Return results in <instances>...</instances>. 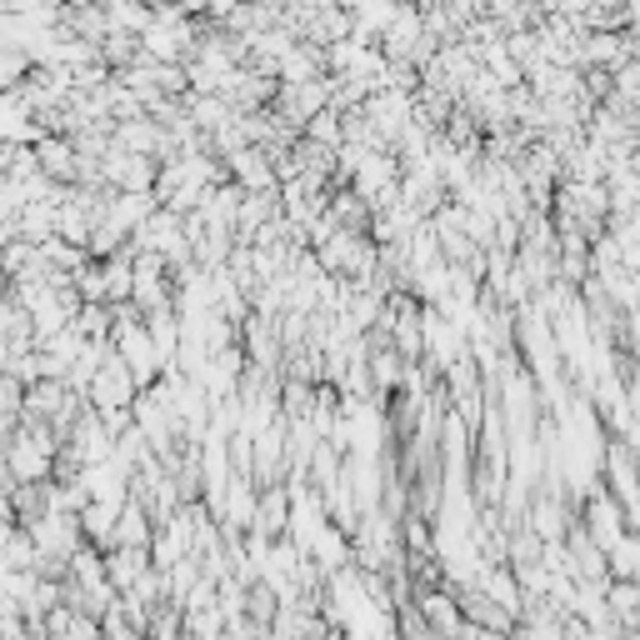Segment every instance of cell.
Listing matches in <instances>:
<instances>
[{"label":"cell","instance_id":"2","mask_svg":"<svg viewBox=\"0 0 640 640\" xmlns=\"http://www.w3.org/2000/svg\"><path fill=\"white\" fill-rule=\"evenodd\" d=\"M630 60V41L620 31H585L581 35V66L591 70H616Z\"/></svg>","mask_w":640,"mask_h":640},{"label":"cell","instance_id":"5","mask_svg":"<svg viewBox=\"0 0 640 640\" xmlns=\"http://www.w3.org/2000/svg\"><path fill=\"white\" fill-rule=\"evenodd\" d=\"M626 41H630V60H640V25H630Z\"/></svg>","mask_w":640,"mask_h":640},{"label":"cell","instance_id":"1","mask_svg":"<svg viewBox=\"0 0 640 640\" xmlns=\"http://www.w3.org/2000/svg\"><path fill=\"white\" fill-rule=\"evenodd\" d=\"M141 376L131 371V361H125L121 351L111 345V355L100 361V371L90 376V386H86V396H90V406L96 410H111V406H135V396H141Z\"/></svg>","mask_w":640,"mask_h":640},{"label":"cell","instance_id":"3","mask_svg":"<svg viewBox=\"0 0 640 640\" xmlns=\"http://www.w3.org/2000/svg\"><path fill=\"white\" fill-rule=\"evenodd\" d=\"M255 536L280 541L290 530V486H261V510H255Z\"/></svg>","mask_w":640,"mask_h":640},{"label":"cell","instance_id":"4","mask_svg":"<svg viewBox=\"0 0 640 640\" xmlns=\"http://www.w3.org/2000/svg\"><path fill=\"white\" fill-rule=\"evenodd\" d=\"M530 526L541 530L545 541H565V536H571V516H565V506H561V496H555V490L536 510H530Z\"/></svg>","mask_w":640,"mask_h":640}]
</instances>
